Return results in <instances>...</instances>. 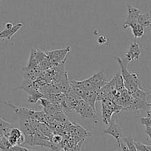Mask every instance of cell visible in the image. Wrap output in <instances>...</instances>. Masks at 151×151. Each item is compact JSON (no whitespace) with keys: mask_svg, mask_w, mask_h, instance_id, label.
Listing matches in <instances>:
<instances>
[{"mask_svg":"<svg viewBox=\"0 0 151 151\" xmlns=\"http://www.w3.org/2000/svg\"><path fill=\"white\" fill-rule=\"evenodd\" d=\"M117 62L121 68V76L123 78L125 88L131 94L139 88H142L140 85L138 75L134 72H130L127 70L128 62L124 58L116 57Z\"/></svg>","mask_w":151,"mask_h":151,"instance_id":"obj_1","label":"cell"},{"mask_svg":"<svg viewBox=\"0 0 151 151\" xmlns=\"http://www.w3.org/2000/svg\"><path fill=\"white\" fill-rule=\"evenodd\" d=\"M0 103L4 104L10 107L15 113L22 119H32L41 123H46V114L43 111H37L29 108L15 105L7 101L0 100Z\"/></svg>","mask_w":151,"mask_h":151,"instance_id":"obj_2","label":"cell"},{"mask_svg":"<svg viewBox=\"0 0 151 151\" xmlns=\"http://www.w3.org/2000/svg\"><path fill=\"white\" fill-rule=\"evenodd\" d=\"M102 103V118L103 123L109 125L112 119V115L114 113H119L122 110V107L116 105L111 99H103Z\"/></svg>","mask_w":151,"mask_h":151,"instance_id":"obj_3","label":"cell"},{"mask_svg":"<svg viewBox=\"0 0 151 151\" xmlns=\"http://www.w3.org/2000/svg\"><path fill=\"white\" fill-rule=\"evenodd\" d=\"M69 51H70V46L63 49H58V50L46 52L45 53L50 62L51 68L57 66L62 62H66Z\"/></svg>","mask_w":151,"mask_h":151,"instance_id":"obj_4","label":"cell"},{"mask_svg":"<svg viewBox=\"0 0 151 151\" xmlns=\"http://www.w3.org/2000/svg\"><path fill=\"white\" fill-rule=\"evenodd\" d=\"M73 111L84 118H91L95 121L97 119V112L83 99L80 100L76 104V105L74 107Z\"/></svg>","mask_w":151,"mask_h":151,"instance_id":"obj_5","label":"cell"},{"mask_svg":"<svg viewBox=\"0 0 151 151\" xmlns=\"http://www.w3.org/2000/svg\"><path fill=\"white\" fill-rule=\"evenodd\" d=\"M46 58H47V55L44 51L35 47V48L32 49V50H31L27 65L25 68H22V70L27 71L29 70L35 69L38 63L41 62L42 60H44V59H46Z\"/></svg>","mask_w":151,"mask_h":151,"instance_id":"obj_6","label":"cell"},{"mask_svg":"<svg viewBox=\"0 0 151 151\" xmlns=\"http://www.w3.org/2000/svg\"><path fill=\"white\" fill-rule=\"evenodd\" d=\"M103 133L113 136L116 139L119 147L120 146V143L123 139V132L122 127L117 123H116L114 118L111 119V122L109 123V126L106 130H103Z\"/></svg>","mask_w":151,"mask_h":151,"instance_id":"obj_7","label":"cell"},{"mask_svg":"<svg viewBox=\"0 0 151 151\" xmlns=\"http://www.w3.org/2000/svg\"><path fill=\"white\" fill-rule=\"evenodd\" d=\"M140 13L139 10L132 5L128 6V16L123 23V28H128L138 24V16Z\"/></svg>","mask_w":151,"mask_h":151,"instance_id":"obj_8","label":"cell"},{"mask_svg":"<svg viewBox=\"0 0 151 151\" xmlns=\"http://www.w3.org/2000/svg\"><path fill=\"white\" fill-rule=\"evenodd\" d=\"M142 54L141 49H140L139 44L137 41H134L131 44L129 47V50L128 53L125 55L124 59L130 63L131 62H135L139 59L140 56Z\"/></svg>","mask_w":151,"mask_h":151,"instance_id":"obj_9","label":"cell"},{"mask_svg":"<svg viewBox=\"0 0 151 151\" xmlns=\"http://www.w3.org/2000/svg\"><path fill=\"white\" fill-rule=\"evenodd\" d=\"M99 93L95 90H86L84 93L82 99L85 101L86 103H88L94 110L96 111V107L95 104L97 102V96H98Z\"/></svg>","mask_w":151,"mask_h":151,"instance_id":"obj_10","label":"cell"},{"mask_svg":"<svg viewBox=\"0 0 151 151\" xmlns=\"http://www.w3.org/2000/svg\"><path fill=\"white\" fill-rule=\"evenodd\" d=\"M22 26H23V25L22 23H19L14 25L10 29L3 30L2 31L0 32V38H1V39L7 38V39L10 40L22 28Z\"/></svg>","mask_w":151,"mask_h":151,"instance_id":"obj_11","label":"cell"},{"mask_svg":"<svg viewBox=\"0 0 151 151\" xmlns=\"http://www.w3.org/2000/svg\"><path fill=\"white\" fill-rule=\"evenodd\" d=\"M93 84L96 86H98L100 88H102L104 84H106V83L107 81H105V71L104 70H100L99 72H97V73L94 74L92 76H91L90 78H88Z\"/></svg>","mask_w":151,"mask_h":151,"instance_id":"obj_12","label":"cell"},{"mask_svg":"<svg viewBox=\"0 0 151 151\" xmlns=\"http://www.w3.org/2000/svg\"><path fill=\"white\" fill-rule=\"evenodd\" d=\"M138 23L142 27L145 28H150L151 25L150 21V15L149 13H140L138 16Z\"/></svg>","mask_w":151,"mask_h":151,"instance_id":"obj_13","label":"cell"},{"mask_svg":"<svg viewBox=\"0 0 151 151\" xmlns=\"http://www.w3.org/2000/svg\"><path fill=\"white\" fill-rule=\"evenodd\" d=\"M70 84V89L74 93L77 95V96H80V97L82 99L84 93H85L86 90L80 85L78 83V81L76 80H72L69 82Z\"/></svg>","mask_w":151,"mask_h":151,"instance_id":"obj_14","label":"cell"},{"mask_svg":"<svg viewBox=\"0 0 151 151\" xmlns=\"http://www.w3.org/2000/svg\"><path fill=\"white\" fill-rule=\"evenodd\" d=\"M131 30H132L133 34H134V37L136 38H141L144 36L145 33V30L144 27L140 25L139 24H137V25H134V26L131 27Z\"/></svg>","mask_w":151,"mask_h":151,"instance_id":"obj_15","label":"cell"},{"mask_svg":"<svg viewBox=\"0 0 151 151\" xmlns=\"http://www.w3.org/2000/svg\"><path fill=\"white\" fill-rule=\"evenodd\" d=\"M122 141L125 142L126 144L127 147H128L129 151H137V147L135 146V143H134V139L132 136H128V137H123Z\"/></svg>","mask_w":151,"mask_h":151,"instance_id":"obj_16","label":"cell"},{"mask_svg":"<svg viewBox=\"0 0 151 151\" xmlns=\"http://www.w3.org/2000/svg\"><path fill=\"white\" fill-rule=\"evenodd\" d=\"M10 147H11V145L10 144L7 138L4 136H0V149L4 151L8 149Z\"/></svg>","mask_w":151,"mask_h":151,"instance_id":"obj_17","label":"cell"},{"mask_svg":"<svg viewBox=\"0 0 151 151\" xmlns=\"http://www.w3.org/2000/svg\"><path fill=\"white\" fill-rule=\"evenodd\" d=\"M134 143L137 151H151L150 145L145 144L140 142H134Z\"/></svg>","mask_w":151,"mask_h":151,"instance_id":"obj_18","label":"cell"},{"mask_svg":"<svg viewBox=\"0 0 151 151\" xmlns=\"http://www.w3.org/2000/svg\"><path fill=\"white\" fill-rule=\"evenodd\" d=\"M140 122L145 127H151V118L150 117H144L140 119Z\"/></svg>","mask_w":151,"mask_h":151,"instance_id":"obj_19","label":"cell"},{"mask_svg":"<svg viewBox=\"0 0 151 151\" xmlns=\"http://www.w3.org/2000/svg\"><path fill=\"white\" fill-rule=\"evenodd\" d=\"M108 39H107V37H106V36H100L98 37V38H97V42L99 43L100 44H106V42H107Z\"/></svg>","mask_w":151,"mask_h":151,"instance_id":"obj_20","label":"cell"},{"mask_svg":"<svg viewBox=\"0 0 151 151\" xmlns=\"http://www.w3.org/2000/svg\"><path fill=\"white\" fill-rule=\"evenodd\" d=\"M119 147H120L122 148V151H129V150H128V147H127L126 144H125V142H124L123 141H122V142H121V143H120V146H119Z\"/></svg>","mask_w":151,"mask_h":151,"instance_id":"obj_21","label":"cell"},{"mask_svg":"<svg viewBox=\"0 0 151 151\" xmlns=\"http://www.w3.org/2000/svg\"><path fill=\"white\" fill-rule=\"evenodd\" d=\"M13 24L12 23V22H7V23L5 24V25H4V26H5V29H10V28H11L13 26Z\"/></svg>","mask_w":151,"mask_h":151,"instance_id":"obj_22","label":"cell"},{"mask_svg":"<svg viewBox=\"0 0 151 151\" xmlns=\"http://www.w3.org/2000/svg\"><path fill=\"white\" fill-rule=\"evenodd\" d=\"M1 1H2V0H0V3H1Z\"/></svg>","mask_w":151,"mask_h":151,"instance_id":"obj_23","label":"cell"},{"mask_svg":"<svg viewBox=\"0 0 151 151\" xmlns=\"http://www.w3.org/2000/svg\"><path fill=\"white\" fill-rule=\"evenodd\" d=\"M35 151H36V150H35Z\"/></svg>","mask_w":151,"mask_h":151,"instance_id":"obj_24","label":"cell"}]
</instances>
